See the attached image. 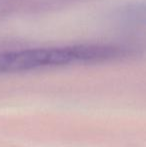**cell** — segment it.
Returning <instances> with one entry per match:
<instances>
[{
  "mask_svg": "<svg viewBox=\"0 0 146 147\" xmlns=\"http://www.w3.org/2000/svg\"><path fill=\"white\" fill-rule=\"evenodd\" d=\"M134 17H136L137 19H140L142 21L146 22V5L142 6L141 8H138L137 10H135Z\"/></svg>",
  "mask_w": 146,
  "mask_h": 147,
  "instance_id": "cell-1",
  "label": "cell"
}]
</instances>
